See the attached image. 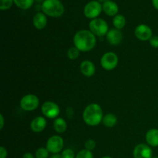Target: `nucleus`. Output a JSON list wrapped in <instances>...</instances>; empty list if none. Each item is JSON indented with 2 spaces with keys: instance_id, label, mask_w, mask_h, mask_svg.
<instances>
[{
  "instance_id": "obj_1",
  "label": "nucleus",
  "mask_w": 158,
  "mask_h": 158,
  "mask_svg": "<svg viewBox=\"0 0 158 158\" xmlns=\"http://www.w3.org/2000/svg\"><path fill=\"white\" fill-rule=\"evenodd\" d=\"M74 46L81 52H89L96 46V35L90 30L82 29L78 31L73 37Z\"/></svg>"
},
{
  "instance_id": "obj_2",
  "label": "nucleus",
  "mask_w": 158,
  "mask_h": 158,
  "mask_svg": "<svg viewBox=\"0 0 158 158\" xmlns=\"http://www.w3.org/2000/svg\"><path fill=\"white\" fill-rule=\"evenodd\" d=\"M83 118L89 126H97L103 121V114L101 106L97 103H90L84 109Z\"/></svg>"
},
{
  "instance_id": "obj_3",
  "label": "nucleus",
  "mask_w": 158,
  "mask_h": 158,
  "mask_svg": "<svg viewBox=\"0 0 158 158\" xmlns=\"http://www.w3.org/2000/svg\"><path fill=\"white\" fill-rule=\"evenodd\" d=\"M43 13L53 18H59L64 13V6L60 0H45L42 3Z\"/></svg>"
},
{
  "instance_id": "obj_4",
  "label": "nucleus",
  "mask_w": 158,
  "mask_h": 158,
  "mask_svg": "<svg viewBox=\"0 0 158 158\" xmlns=\"http://www.w3.org/2000/svg\"><path fill=\"white\" fill-rule=\"evenodd\" d=\"M89 29L96 36L102 37L106 35L109 31L107 23L103 19L97 18L92 19L89 24Z\"/></svg>"
},
{
  "instance_id": "obj_5",
  "label": "nucleus",
  "mask_w": 158,
  "mask_h": 158,
  "mask_svg": "<svg viewBox=\"0 0 158 158\" xmlns=\"http://www.w3.org/2000/svg\"><path fill=\"white\" fill-rule=\"evenodd\" d=\"M102 10L103 6L99 2V1H91L85 6L83 13L86 18L94 19L100 15Z\"/></svg>"
},
{
  "instance_id": "obj_6",
  "label": "nucleus",
  "mask_w": 158,
  "mask_h": 158,
  "mask_svg": "<svg viewBox=\"0 0 158 158\" xmlns=\"http://www.w3.org/2000/svg\"><path fill=\"white\" fill-rule=\"evenodd\" d=\"M118 56L115 52H108L103 54L100 60L101 66L106 70H113L118 64Z\"/></svg>"
},
{
  "instance_id": "obj_7",
  "label": "nucleus",
  "mask_w": 158,
  "mask_h": 158,
  "mask_svg": "<svg viewBox=\"0 0 158 158\" xmlns=\"http://www.w3.org/2000/svg\"><path fill=\"white\" fill-rule=\"evenodd\" d=\"M40 104L39 98L34 94H27L20 100V106L23 110L33 111Z\"/></svg>"
},
{
  "instance_id": "obj_8",
  "label": "nucleus",
  "mask_w": 158,
  "mask_h": 158,
  "mask_svg": "<svg viewBox=\"0 0 158 158\" xmlns=\"http://www.w3.org/2000/svg\"><path fill=\"white\" fill-rule=\"evenodd\" d=\"M63 145H64L63 139L60 136L54 135L48 139L46 143V149L52 154H59L63 148Z\"/></svg>"
},
{
  "instance_id": "obj_9",
  "label": "nucleus",
  "mask_w": 158,
  "mask_h": 158,
  "mask_svg": "<svg viewBox=\"0 0 158 158\" xmlns=\"http://www.w3.org/2000/svg\"><path fill=\"white\" fill-rule=\"evenodd\" d=\"M42 113L45 117L49 119H56L60 113V107L56 103L46 101L42 106Z\"/></svg>"
},
{
  "instance_id": "obj_10",
  "label": "nucleus",
  "mask_w": 158,
  "mask_h": 158,
  "mask_svg": "<svg viewBox=\"0 0 158 158\" xmlns=\"http://www.w3.org/2000/svg\"><path fill=\"white\" fill-rule=\"evenodd\" d=\"M152 29L151 27L144 24H140L136 27L134 30V35L138 40L141 41L150 40L152 37Z\"/></svg>"
},
{
  "instance_id": "obj_11",
  "label": "nucleus",
  "mask_w": 158,
  "mask_h": 158,
  "mask_svg": "<svg viewBox=\"0 0 158 158\" xmlns=\"http://www.w3.org/2000/svg\"><path fill=\"white\" fill-rule=\"evenodd\" d=\"M134 158H152L153 152L149 145L145 143H140L134 148Z\"/></svg>"
},
{
  "instance_id": "obj_12",
  "label": "nucleus",
  "mask_w": 158,
  "mask_h": 158,
  "mask_svg": "<svg viewBox=\"0 0 158 158\" xmlns=\"http://www.w3.org/2000/svg\"><path fill=\"white\" fill-rule=\"evenodd\" d=\"M106 40L110 45L117 46L123 40V33L120 29H111L106 34Z\"/></svg>"
},
{
  "instance_id": "obj_13",
  "label": "nucleus",
  "mask_w": 158,
  "mask_h": 158,
  "mask_svg": "<svg viewBox=\"0 0 158 158\" xmlns=\"http://www.w3.org/2000/svg\"><path fill=\"white\" fill-rule=\"evenodd\" d=\"M80 71L85 77H92L96 72L95 65L89 60H83L80 64Z\"/></svg>"
},
{
  "instance_id": "obj_14",
  "label": "nucleus",
  "mask_w": 158,
  "mask_h": 158,
  "mask_svg": "<svg viewBox=\"0 0 158 158\" xmlns=\"http://www.w3.org/2000/svg\"><path fill=\"white\" fill-rule=\"evenodd\" d=\"M46 127V120L43 117H37L32 120L30 127L32 131L35 133H40L45 130Z\"/></svg>"
},
{
  "instance_id": "obj_15",
  "label": "nucleus",
  "mask_w": 158,
  "mask_h": 158,
  "mask_svg": "<svg viewBox=\"0 0 158 158\" xmlns=\"http://www.w3.org/2000/svg\"><path fill=\"white\" fill-rule=\"evenodd\" d=\"M103 6V11L109 16H115L117 15V12L119 11V7L117 4L114 2L110 1L105 2L102 5Z\"/></svg>"
},
{
  "instance_id": "obj_16",
  "label": "nucleus",
  "mask_w": 158,
  "mask_h": 158,
  "mask_svg": "<svg viewBox=\"0 0 158 158\" xmlns=\"http://www.w3.org/2000/svg\"><path fill=\"white\" fill-rule=\"evenodd\" d=\"M47 24V18L43 12H37L33 17V25L37 29H43Z\"/></svg>"
},
{
  "instance_id": "obj_17",
  "label": "nucleus",
  "mask_w": 158,
  "mask_h": 158,
  "mask_svg": "<svg viewBox=\"0 0 158 158\" xmlns=\"http://www.w3.org/2000/svg\"><path fill=\"white\" fill-rule=\"evenodd\" d=\"M147 143L149 146L151 147H157L158 146V129L149 130L147 132L146 136H145Z\"/></svg>"
},
{
  "instance_id": "obj_18",
  "label": "nucleus",
  "mask_w": 158,
  "mask_h": 158,
  "mask_svg": "<svg viewBox=\"0 0 158 158\" xmlns=\"http://www.w3.org/2000/svg\"><path fill=\"white\" fill-rule=\"evenodd\" d=\"M53 127L54 130L59 134H63L67 129V123L66 120L63 118H56L53 122Z\"/></svg>"
},
{
  "instance_id": "obj_19",
  "label": "nucleus",
  "mask_w": 158,
  "mask_h": 158,
  "mask_svg": "<svg viewBox=\"0 0 158 158\" xmlns=\"http://www.w3.org/2000/svg\"><path fill=\"white\" fill-rule=\"evenodd\" d=\"M103 123L106 127H113L117 123V117L114 114H107L103 116Z\"/></svg>"
},
{
  "instance_id": "obj_20",
  "label": "nucleus",
  "mask_w": 158,
  "mask_h": 158,
  "mask_svg": "<svg viewBox=\"0 0 158 158\" xmlns=\"http://www.w3.org/2000/svg\"><path fill=\"white\" fill-rule=\"evenodd\" d=\"M113 24L115 29H122L126 25V19L122 15H117L113 19Z\"/></svg>"
},
{
  "instance_id": "obj_21",
  "label": "nucleus",
  "mask_w": 158,
  "mask_h": 158,
  "mask_svg": "<svg viewBox=\"0 0 158 158\" xmlns=\"http://www.w3.org/2000/svg\"><path fill=\"white\" fill-rule=\"evenodd\" d=\"M17 7L21 9H29L33 5L34 0H13Z\"/></svg>"
},
{
  "instance_id": "obj_22",
  "label": "nucleus",
  "mask_w": 158,
  "mask_h": 158,
  "mask_svg": "<svg viewBox=\"0 0 158 158\" xmlns=\"http://www.w3.org/2000/svg\"><path fill=\"white\" fill-rule=\"evenodd\" d=\"M79 55H80V50L77 47H75V46L69 48V50L67 51V56L69 57V59L72 60L78 58Z\"/></svg>"
},
{
  "instance_id": "obj_23",
  "label": "nucleus",
  "mask_w": 158,
  "mask_h": 158,
  "mask_svg": "<svg viewBox=\"0 0 158 158\" xmlns=\"http://www.w3.org/2000/svg\"><path fill=\"white\" fill-rule=\"evenodd\" d=\"M49 151L46 148H40L35 151V157L36 158H48L49 157Z\"/></svg>"
},
{
  "instance_id": "obj_24",
  "label": "nucleus",
  "mask_w": 158,
  "mask_h": 158,
  "mask_svg": "<svg viewBox=\"0 0 158 158\" xmlns=\"http://www.w3.org/2000/svg\"><path fill=\"white\" fill-rule=\"evenodd\" d=\"M0 9L1 10H8L12 7L13 4V0H0Z\"/></svg>"
},
{
  "instance_id": "obj_25",
  "label": "nucleus",
  "mask_w": 158,
  "mask_h": 158,
  "mask_svg": "<svg viewBox=\"0 0 158 158\" xmlns=\"http://www.w3.org/2000/svg\"><path fill=\"white\" fill-rule=\"evenodd\" d=\"M76 158H94L92 152L90 151L84 149L80 151L76 156Z\"/></svg>"
},
{
  "instance_id": "obj_26",
  "label": "nucleus",
  "mask_w": 158,
  "mask_h": 158,
  "mask_svg": "<svg viewBox=\"0 0 158 158\" xmlns=\"http://www.w3.org/2000/svg\"><path fill=\"white\" fill-rule=\"evenodd\" d=\"M61 156L62 158H76L74 151L72 149H69V148L64 150L62 152Z\"/></svg>"
},
{
  "instance_id": "obj_27",
  "label": "nucleus",
  "mask_w": 158,
  "mask_h": 158,
  "mask_svg": "<svg viewBox=\"0 0 158 158\" xmlns=\"http://www.w3.org/2000/svg\"><path fill=\"white\" fill-rule=\"evenodd\" d=\"M85 148L88 151H93L96 148L95 140H93V139H89V140H86V143H85Z\"/></svg>"
},
{
  "instance_id": "obj_28",
  "label": "nucleus",
  "mask_w": 158,
  "mask_h": 158,
  "mask_svg": "<svg viewBox=\"0 0 158 158\" xmlns=\"http://www.w3.org/2000/svg\"><path fill=\"white\" fill-rule=\"evenodd\" d=\"M150 44L152 47L154 48H158V36L157 35H154L151 38V40H149Z\"/></svg>"
},
{
  "instance_id": "obj_29",
  "label": "nucleus",
  "mask_w": 158,
  "mask_h": 158,
  "mask_svg": "<svg viewBox=\"0 0 158 158\" xmlns=\"http://www.w3.org/2000/svg\"><path fill=\"white\" fill-rule=\"evenodd\" d=\"M7 151L4 147L0 148V158H6L7 157Z\"/></svg>"
},
{
  "instance_id": "obj_30",
  "label": "nucleus",
  "mask_w": 158,
  "mask_h": 158,
  "mask_svg": "<svg viewBox=\"0 0 158 158\" xmlns=\"http://www.w3.org/2000/svg\"><path fill=\"white\" fill-rule=\"evenodd\" d=\"M0 119H1V123H0V129H2L3 127H4V117H3V115L2 114H1L0 115Z\"/></svg>"
},
{
  "instance_id": "obj_31",
  "label": "nucleus",
  "mask_w": 158,
  "mask_h": 158,
  "mask_svg": "<svg viewBox=\"0 0 158 158\" xmlns=\"http://www.w3.org/2000/svg\"><path fill=\"white\" fill-rule=\"evenodd\" d=\"M23 158H34V157L32 154H30V153H26V154L23 156Z\"/></svg>"
},
{
  "instance_id": "obj_32",
  "label": "nucleus",
  "mask_w": 158,
  "mask_h": 158,
  "mask_svg": "<svg viewBox=\"0 0 158 158\" xmlns=\"http://www.w3.org/2000/svg\"><path fill=\"white\" fill-rule=\"evenodd\" d=\"M152 4L154 7L158 10V0H152Z\"/></svg>"
},
{
  "instance_id": "obj_33",
  "label": "nucleus",
  "mask_w": 158,
  "mask_h": 158,
  "mask_svg": "<svg viewBox=\"0 0 158 158\" xmlns=\"http://www.w3.org/2000/svg\"><path fill=\"white\" fill-rule=\"evenodd\" d=\"M49 158H62V156H61V154H53Z\"/></svg>"
},
{
  "instance_id": "obj_34",
  "label": "nucleus",
  "mask_w": 158,
  "mask_h": 158,
  "mask_svg": "<svg viewBox=\"0 0 158 158\" xmlns=\"http://www.w3.org/2000/svg\"><path fill=\"white\" fill-rule=\"evenodd\" d=\"M100 2H107V1H110V0H99Z\"/></svg>"
},
{
  "instance_id": "obj_35",
  "label": "nucleus",
  "mask_w": 158,
  "mask_h": 158,
  "mask_svg": "<svg viewBox=\"0 0 158 158\" xmlns=\"http://www.w3.org/2000/svg\"><path fill=\"white\" fill-rule=\"evenodd\" d=\"M36 2H44L45 0H35Z\"/></svg>"
},
{
  "instance_id": "obj_36",
  "label": "nucleus",
  "mask_w": 158,
  "mask_h": 158,
  "mask_svg": "<svg viewBox=\"0 0 158 158\" xmlns=\"http://www.w3.org/2000/svg\"><path fill=\"white\" fill-rule=\"evenodd\" d=\"M102 158H112V157H107V156H106V157H102Z\"/></svg>"
},
{
  "instance_id": "obj_37",
  "label": "nucleus",
  "mask_w": 158,
  "mask_h": 158,
  "mask_svg": "<svg viewBox=\"0 0 158 158\" xmlns=\"http://www.w3.org/2000/svg\"><path fill=\"white\" fill-rule=\"evenodd\" d=\"M152 158H158V157H152Z\"/></svg>"
}]
</instances>
